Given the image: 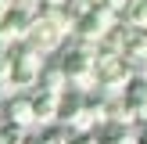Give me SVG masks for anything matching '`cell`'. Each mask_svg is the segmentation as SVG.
<instances>
[{"mask_svg": "<svg viewBox=\"0 0 147 144\" xmlns=\"http://www.w3.org/2000/svg\"><path fill=\"white\" fill-rule=\"evenodd\" d=\"M43 50H36L29 40H22V43H14L11 47V83H14V90H22V94H29L36 86V76H40V69L47 61H43Z\"/></svg>", "mask_w": 147, "mask_h": 144, "instance_id": "obj_1", "label": "cell"}, {"mask_svg": "<svg viewBox=\"0 0 147 144\" xmlns=\"http://www.w3.org/2000/svg\"><path fill=\"white\" fill-rule=\"evenodd\" d=\"M115 22H119V14H115V11L93 4L86 14H79V18L72 22V40H79V43H97L100 36L115 25Z\"/></svg>", "mask_w": 147, "mask_h": 144, "instance_id": "obj_2", "label": "cell"}, {"mask_svg": "<svg viewBox=\"0 0 147 144\" xmlns=\"http://www.w3.org/2000/svg\"><path fill=\"white\" fill-rule=\"evenodd\" d=\"M0 122H14V126L36 130V115H32L29 94H11L7 101H0Z\"/></svg>", "mask_w": 147, "mask_h": 144, "instance_id": "obj_3", "label": "cell"}, {"mask_svg": "<svg viewBox=\"0 0 147 144\" xmlns=\"http://www.w3.org/2000/svg\"><path fill=\"white\" fill-rule=\"evenodd\" d=\"M57 97H61V94L40 90V86H32V90H29V101H32V115H36V126L57 122Z\"/></svg>", "mask_w": 147, "mask_h": 144, "instance_id": "obj_4", "label": "cell"}, {"mask_svg": "<svg viewBox=\"0 0 147 144\" xmlns=\"http://www.w3.org/2000/svg\"><path fill=\"white\" fill-rule=\"evenodd\" d=\"M36 86H40V90H50V94H65L68 90V76H65L61 61L57 65H43L40 76H36Z\"/></svg>", "mask_w": 147, "mask_h": 144, "instance_id": "obj_5", "label": "cell"}, {"mask_svg": "<svg viewBox=\"0 0 147 144\" xmlns=\"http://www.w3.org/2000/svg\"><path fill=\"white\" fill-rule=\"evenodd\" d=\"M119 22L129 25V29H147V0H129V4L122 7Z\"/></svg>", "mask_w": 147, "mask_h": 144, "instance_id": "obj_6", "label": "cell"}, {"mask_svg": "<svg viewBox=\"0 0 147 144\" xmlns=\"http://www.w3.org/2000/svg\"><path fill=\"white\" fill-rule=\"evenodd\" d=\"M68 130L61 126V122H47V126H40V133H32V144H68Z\"/></svg>", "mask_w": 147, "mask_h": 144, "instance_id": "obj_7", "label": "cell"}, {"mask_svg": "<svg viewBox=\"0 0 147 144\" xmlns=\"http://www.w3.org/2000/svg\"><path fill=\"white\" fill-rule=\"evenodd\" d=\"M93 4H97V0H65V11H68L72 18H79V14H86Z\"/></svg>", "mask_w": 147, "mask_h": 144, "instance_id": "obj_8", "label": "cell"}, {"mask_svg": "<svg viewBox=\"0 0 147 144\" xmlns=\"http://www.w3.org/2000/svg\"><path fill=\"white\" fill-rule=\"evenodd\" d=\"M68 144H100V141H97V130H90V133H72Z\"/></svg>", "mask_w": 147, "mask_h": 144, "instance_id": "obj_9", "label": "cell"}, {"mask_svg": "<svg viewBox=\"0 0 147 144\" xmlns=\"http://www.w3.org/2000/svg\"><path fill=\"white\" fill-rule=\"evenodd\" d=\"M100 7H108V11H115V14H122V7L129 4V0H97Z\"/></svg>", "mask_w": 147, "mask_h": 144, "instance_id": "obj_10", "label": "cell"}, {"mask_svg": "<svg viewBox=\"0 0 147 144\" xmlns=\"http://www.w3.org/2000/svg\"><path fill=\"white\" fill-rule=\"evenodd\" d=\"M136 119H140V126H147V101H144L140 108H136Z\"/></svg>", "mask_w": 147, "mask_h": 144, "instance_id": "obj_11", "label": "cell"}, {"mask_svg": "<svg viewBox=\"0 0 147 144\" xmlns=\"http://www.w3.org/2000/svg\"><path fill=\"white\" fill-rule=\"evenodd\" d=\"M40 7H65V0H40Z\"/></svg>", "mask_w": 147, "mask_h": 144, "instance_id": "obj_12", "label": "cell"}, {"mask_svg": "<svg viewBox=\"0 0 147 144\" xmlns=\"http://www.w3.org/2000/svg\"><path fill=\"white\" fill-rule=\"evenodd\" d=\"M136 144H147V126H140V130H136Z\"/></svg>", "mask_w": 147, "mask_h": 144, "instance_id": "obj_13", "label": "cell"}, {"mask_svg": "<svg viewBox=\"0 0 147 144\" xmlns=\"http://www.w3.org/2000/svg\"><path fill=\"white\" fill-rule=\"evenodd\" d=\"M140 76H147V61H144V72H140Z\"/></svg>", "mask_w": 147, "mask_h": 144, "instance_id": "obj_14", "label": "cell"}, {"mask_svg": "<svg viewBox=\"0 0 147 144\" xmlns=\"http://www.w3.org/2000/svg\"><path fill=\"white\" fill-rule=\"evenodd\" d=\"M0 144H4V133H0Z\"/></svg>", "mask_w": 147, "mask_h": 144, "instance_id": "obj_15", "label": "cell"}, {"mask_svg": "<svg viewBox=\"0 0 147 144\" xmlns=\"http://www.w3.org/2000/svg\"><path fill=\"white\" fill-rule=\"evenodd\" d=\"M144 33H147V29H144Z\"/></svg>", "mask_w": 147, "mask_h": 144, "instance_id": "obj_16", "label": "cell"}]
</instances>
